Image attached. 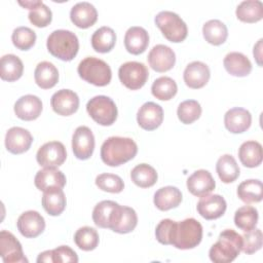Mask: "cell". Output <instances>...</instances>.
I'll list each match as a JSON object with an SVG mask.
<instances>
[{
	"label": "cell",
	"instance_id": "obj_1",
	"mask_svg": "<svg viewBox=\"0 0 263 263\" xmlns=\"http://www.w3.org/2000/svg\"><path fill=\"white\" fill-rule=\"evenodd\" d=\"M155 236L162 245H172L180 250H189L200 243L202 226L194 218H187L180 222L163 219L156 226Z\"/></svg>",
	"mask_w": 263,
	"mask_h": 263
},
{
	"label": "cell",
	"instance_id": "obj_2",
	"mask_svg": "<svg viewBox=\"0 0 263 263\" xmlns=\"http://www.w3.org/2000/svg\"><path fill=\"white\" fill-rule=\"evenodd\" d=\"M138 153V146L130 138L110 137L104 141L101 147L102 161L109 166H119Z\"/></svg>",
	"mask_w": 263,
	"mask_h": 263
},
{
	"label": "cell",
	"instance_id": "obj_3",
	"mask_svg": "<svg viewBox=\"0 0 263 263\" xmlns=\"http://www.w3.org/2000/svg\"><path fill=\"white\" fill-rule=\"evenodd\" d=\"M241 247V235L233 229H225L219 234L216 243L211 247L209 256L215 263H229L239 255Z\"/></svg>",
	"mask_w": 263,
	"mask_h": 263
},
{
	"label": "cell",
	"instance_id": "obj_4",
	"mask_svg": "<svg viewBox=\"0 0 263 263\" xmlns=\"http://www.w3.org/2000/svg\"><path fill=\"white\" fill-rule=\"evenodd\" d=\"M46 47L54 58L69 62L76 57L79 49V41L72 31L60 29L49 34Z\"/></svg>",
	"mask_w": 263,
	"mask_h": 263
},
{
	"label": "cell",
	"instance_id": "obj_5",
	"mask_svg": "<svg viewBox=\"0 0 263 263\" xmlns=\"http://www.w3.org/2000/svg\"><path fill=\"white\" fill-rule=\"evenodd\" d=\"M77 72L80 78L96 86H106L112 78L110 66L103 60L95 57H86L78 67Z\"/></svg>",
	"mask_w": 263,
	"mask_h": 263
},
{
	"label": "cell",
	"instance_id": "obj_6",
	"mask_svg": "<svg viewBox=\"0 0 263 263\" xmlns=\"http://www.w3.org/2000/svg\"><path fill=\"white\" fill-rule=\"evenodd\" d=\"M154 22L168 41L178 43L186 39L188 34L187 25L176 12L170 10L160 11L156 14Z\"/></svg>",
	"mask_w": 263,
	"mask_h": 263
},
{
	"label": "cell",
	"instance_id": "obj_7",
	"mask_svg": "<svg viewBox=\"0 0 263 263\" xmlns=\"http://www.w3.org/2000/svg\"><path fill=\"white\" fill-rule=\"evenodd\" d=\"M88 115L100 125H112L117 118V107L114 101L107 96H96L86 104Z\"/></svg>",
	"mask_w": 263,
	"mask_h": 263
},
{
	"label": "cell",
	"instance_id": "obj_8",
	"mask_svg": "<svg viewBox=\"0 0 263 263\" xmlns=\"http://www.w3.org/2000/svg\"><path fill=\"white\" fill-rule=\"evenodd\" d=\"M120 82L132 90L140 89L148 80L149 72L147 67L140 62H126L118 69Z\"/></svg>",
	"mask_w": 263,
	"mask_h": 263
},
{
	"label": "cell",
	"instance_id": "obj_9",
	"mask_svg": "<svg viewBox=\"0 0 263 263\" xmlns=\"http://www.w3.org/2000/svg\"><path fill=\"white\" fill-rule=\"evenodd\" d=\"M67 158V151L62 142L50 141L43 144L36 153V160L43 167H58Z\"/></svg>",
	"mask_w": 263,
	"mask_h": 263
},
{
	"label": "cell",
	"instance_id": "obj_10",
	"mask_svg": "<svg viewBox=\"0 0 263 263\" xmlns=\"http://www.w3.org/2000/svg\"><path fill=\"white\" fill-rule=\"evenodd\" d=\"M0 255L5 263L28 262L18 239L9 231L0 232Z\"/></svg>",
	"mask_w": 263,
	"mask_h": 263
},
{
	"label": "cell",
	"instance_id": "obj_11",
	"mask_svg": "<svg viewBox=\"0 0 263 263\" xmlns=\"http://www.w3.org/2000/svg\"><path fill=\"white\" fill-rule=\"evenodd\" d=\"M95 149V137L91 129L85 125L78 126L72 136V150L76 158L88 159Z\"/></svg>",
	"mask_w": 263,
	"mask_h": 263
},
{
	"label": "cell",
	"instance_id": "obj_12",
	"mask_svg": "<svg viewBox=\"0 0 263 263\" xmlns=\"http://www.w3.org/2000/svg\"><path fill=\"white\" fill-rule=\"evenodd\" d=\"M20 233L27 238H34L40 235L45 229V220L37 211L24 212L16 222Z\"/></svg>",
	"mask_w": 263,
	"mask_h": 263
},
{
	"label": "cell",
	"instance_id": "obj_13",
	"mask_svg": "<svg viewBox=\"0 0 263 263\" xmlns=\"http://www.w3.org/2000/svg\"><path fill=\"white\" fill-rule=\"evenodd\" d=\"M147 60L149 66L154 71L162 73L171 70L175 66L176 54L171 47L164 44H157L149 51Z\"/></svg>",
	"mask_w": 263,
	"mask_h": 263
},
{
	"label": "cell",
	"instance_id": "obj_14",
	"mask_svg": "<svg viewBox=\"0 0 263 263\" xmlns=\"http://www.w3.org/2000/svg\"><path fill=\"white\" fill-rule=\"evenodd\" d=\"M50 105L57 114L70 116L78 110L79 98L77 93L71 89H60L52 95Z\"/></svg>",
	"mask_w": 263,
	"mask_h": 263
},
{
	"label": "cell",
	"instance_id": "obj_15",
	"mask_svg": "<svg viewBox=\"0 0 263 263\" xmlns=\"http://www.w3.org/2000/svg\"><path fill=\"white\" fill-rule=\"evenodd\" d=\"M163 120L162 107L154 102H146L137 113L138 124L146 130H153L160 126Z\"/></svg>",
	"mask_w": 263,
	"mask_h": 263
},
{
	"label": "cell",
	"instance_id": "obj_16",
	"mask_svg": "<svg viewBox=\"0 0 263 263\" xmlns=\"http://www.w3.org/2000/svg\"><path fill=\"white\" fill-rule=\"evenodd\" d=\"M227 204L224 197L219 194H205L197 202L198 214L206 220H215L224 215Z\"/></svg>",
	"mask_w": 263,
	"mask_h": 263
},
{
	"label": "cell",
	"instance_id": "obj_17",
	"mask_svg": "<svg viewBox=\"0 0 263 263\" xmlns=\"http://www.w3.org/2000/svg\"><path fill=\"white\" fill-rule=\"evenodd\" d=\"M33 142L31 133L23 127L13 126L5 135V147L12 154H22L29 150Z\"/></svg>",
	"mask_w": 263,
	"mask_h": 263
},
{
	"label": "cell",
	"instance_id": "obj_18",
	"mask_svg": "<svg viewBox=\"0 0 263 263\" xmlns=\"http://www.w3.org/2000/svg\"><path fill=\"white\" fill-rule=\"evenodd\" d=\"M210 76V68L206 64L199 61H194L188 64L183 73L185 84L193 89L203 87L209 82Z\"/></svg>",
	"mask_w": 263,
	"mask_h": 263
},
{
	"label": "cell",
	"instance_id": "obj_19",
	"mask_svg": "<svg viewBox=\"0 0 263 263\" xmlns=\"http://www.w3.org/2000/svg\"><path fill=\"white\" fill-rule=\"evenodd\" d=\"M14 113L17 118L31 121L37 119L42 112V102L34 95H25L14 104Z\"/></svg>",
	"mask_w": 263,
	"mask_h": 263
},
{
	"label": "cell",
	"instance_id": "obj_20",
	"mask_svg": "<svg viewBox=\"0 0 263 263\" xmlns=\"http://www.w3.org/2000/svg\"><path fill=\"white\" fill-rule=\"evenodd\" d=\"M216 187L212 174L206 170L195 171L187 179V189L194 196H203L212 192Z\"/></svg>",
	"mask_w": 263,
	"mask_h": 263
},
{
	"label": "cell",
	"instance_id": "obj_21",
	"mask_svg": "<svg viewBox=\"0 0 263 263\" xmlns=\"http://www.w3.org/2000/svg\"><path fill=\"white\" fill-rule=\"evenodd\" d=\"M252 123V115L245 108L234 107L229 109L224 115L225 127L232 134L246 132Z\"/></svg>",
	"mask_w": 263,
	"mask_h": 263
},
{
	"label": "cell",
	"instance_id": "obj_22",
	"mask_svg": "<svg viewBox=\"0 0 263 263\" xmlns=\"http://www.w3.org/2000/svg\"><path fill=\"white\" fill-rule=\"evenodd\" d=\"M70 18L76 27L80 29H87L97 22L98 11L89 2H78L71 8Z\"/></svg>",
	"mask_w": 263,
	"mask_h": 263
},
{
	"label": "cell",
	"instance_id": "obj_23",
	"mask_svg": "<svg viewBox=\"0 0 263 263\" xmlns=\"http://www.w3.org/2000/svg\"><path fill=\"white\" fill-rule=\"evenodd\" d=\"M37 189L45 191L51 188L63 189L66 185V176L57 167H44L37 172L34 178Z\"/></svg>",
	"mask_w": 263,
	"mask_h": 263
},
{
	"label": "cell",
	"instance_id": "obj_24",
	"mask_svg": "<svg viewBox=\"0 0 263 263\" xmlns=\"http://www.w3.org/2000/svg\"><path fill=\"white\" fill-rule=\"evenodd\" d=\"M149 44L148 32L139 26H134L127 29L124 35L125 49L132 54L143 53Z\"/></svg>",
	"mask_w": 263,
	"mask_h": 263
},
{
	"label": "cell",
	"instance_id": "obj_25",
	"mask_svg": "<svg viewBox=\"0 0 263 263\" xmlns=\"http://www.w3.org/2000/svg\"><path fill=\"white\" fill-rule=\"evenodd\" d=\"M223 65L230 75L236 77H246L252 71V63L249 58L237 51L227 53L223 60Z\"/></svg>",
	"mask_w": 263,
	"mask_h": 263
},
{
	"label": "cell",
	"instance_id": "obj_26",
	"mask_svg": "<svg viewBox=\"0 0 263 263\" xmlns=\"http://www.w3.org/2000/svg\"><path fill=\"white\" fill-rule=\"evenodd\" d=\"M182 201V192L175 186H165L159 188L154 193L153 202L160 211H168L177 208Z\"/></svg>",
	"mask_w": 263,
	"mask_h": 263
},
{
	"label": "cell",
	"instance_id": "obj_27",
	"mask_svg": "<svg viewBox=\"0 0 263 263\" xmlns=\"http://www.w3.org/2000/svg\"><path fill=\"white\" fill-rule=\"evenodd\" d=\"M34 79L39 87L49 89L58 83L59 71L52 63L43 61L36 66L34 71Z\"/></svg>",
	"mask_w": 263,
	"mask_h": 263
},
{
	"label": "cell",
	"instance_id": "obj_28",
	"mask_svg": "<svg viewBox=\"0 0 263 263\" xmlns=\"http://www.w3.org/2000/svg\"><path fill=\"white\" fill-rule=\"evenodd\" d=\"M66 196L61 188H51L43 191L42 206L50 216L61 215L66 208Z\"/></svg>",
	"mask_w": 263,
	"mask_h": 263
},
{
	"label": "cell",
	"instance_id": "obj_29",
	"mask_svg": "<svg viewBox=\"0 0 263 263\" xmlns=\"http://www.w3.org/2000/svg\"><path fill=\"white\" fill-rule=\"evenodd\" d=\"M24 72L22 60L15 54H5L0 61V77L2 80L12 82L20 79Z\"/></svg>",
	"mask_w": 263,
	"mask_h": 263
},
{
	"label": "cell",
	"instance_id": "obj_30",
	"mask_svg": "<svg viewBox=\"0 0 263 263\" xmlns=\"http://www.w3.org/2000/svg\"><path fill=\"white\" fill-rule=\"evenodd\" d=\"M238 157L242 165L256 167L262 162V146L257 141H246L238 149Z\"/></svg>",
	"mask_w": 263,
	"mask_h": 263
},
{
	"label": "cell",
	"instance_id": "obj_31",
	"mask_svg": "<svg viewBox=\"0 0 263 263\" xmlns=\"http://www.w3.org/2000/svg\"><path fill=\"white\" fill-rule=\"evenodd\" d=\"M91 46L100 53H106L112 50L116 42V34L110 27L104 26L96 30L91 36Z\"/></svg>",
	"mask_w": 263,
	"mask_h": 263
},
{
	"label": "cell",
	"instance_id": "obj_32",
	"mask_svg": "<svg viewBox=\"0 0 263 263\" xmlns=\"http://www.w3.org/2000/svg\"><path fill=\"white\" fill-rule=\"evenodd\" d=\"M216 171L223 183H232L239 177V167L235 158L230 154H224L217 160Z\"/></svg>",
	"mask_w": 263,
	"mask_h": 263
},
{
	"label": "cell",
	"instance_id": "obj_33",
	"mask_svg": "<svg viewBox=\"0 0 263 263\" xmlns=\"http://www.w3.org/2000/svg\"><path fill=\"white\" fill-rule=\"evenodd\" d=\"M237 18L245 23H256L263 17V3L259 0H246L235 10Z\"/></svg>",
	"mask_w": 263,
	"mask_h": 263
},
{
	"label": "cell",
	"instance_id": "obj_34",
	"mask_svg": "<svg viewBox=\"0 0 263 263\" xmlns=\"http://www.w3.org/2000/svg\"><path fill=\"white\" fill-rule=\"evenodd\" d=\"M237 196L246 203L259 202L263 198V185L258 179H250L241 182L237 187Z\"/></svg>",
	"mask_w": 263,
	"mask_h": 263
},
{
	"label": "cell",
	"instance_id": "obj_35",
	"mask_svg": "<svg viewBox=\"0 0 263 263\" xmlns=\"http://www.w3.org/2000/svg\"><path fill=\"white\" fill-rule=\"evenodd\" d=\"M203 38L213 45L223 44L228 37L226 25L219 20H210L202 27Z\"/></svg>",
	"mask_w": 263,
	"mask_h": 263
},
{
	"label": "cell",
	"instance_id": "obj_36",
	"mask_svg": "<svg viewBox=\"0 0 263 263\" xmlns=\"http://www.w3.org/2000/svg\"><path fill=\"white\" fill-rule=\"evenodd\" d=\"M130 178L137 186L148 188L156 183L158 175L153 166L147 163H140L132 170Z\"/></svg>",
	"mask_w": 263,
	"mask_h": 263
},
{
	"label": "cell",
	"instance_id": "obj_37",
	"mask_svg": "<svg viewBox=\"0 0 263 263\" xmlns=\"http://www.w3.org/2000/svg\"><path fill=\"white\" fill-rule=\"evenodd\" d=\"M117 202L113 200H102L96 204L92 211L93 223L100 228H109Z\"/></svg>",
	"mask_w": 263,
	"mask_h": 263
},
{
	"label": "cell",
	"instance_id": "obj_38",
	"mask_svg": "<svg viewBox=\"0 0 263 263\" xmlns=\"http://www.w3.org/2000/svg\"><path fill=\"white\" fill-rule=\"evenodd\" d=\"M178 90L176 81L168 76H161L154 80L151 86L152 95L160 101H168L173 99Z\"/></svg>",
	"mask_w": 263,
	"mask_h": 263
},
{
	"label": "cell",
	"instance_id": "obj_39",
	"mask_svg": "<svg viewBox=\"0 0 263 263\" xmlns=\"http://www.w3.org/2000/svg\"><path fill=\"white\" fill-rule=\"evenodd\" d=\"M258 211L254 206L243 205L236 210L234 214V224L242 231L254 229L258 223Z\"/></svg>",
	"mask_w": 263,
	"mask_h": 263
},
{
	"label": "cell",
	"instance_id": "obj_40",
	"mask_svg": "<svg viewBox=\"0 0 263 263\" xmlns=\"http://www.w3.org/2000/svg\"><path fill=\"white\" fill-rule=\"evenodd\" d=\"M98 231L89 226L80 227L74 234V241L76 246L82 251H92L99 245Z\"/></svg>",
	"mask_w": 263,
	"mask_h": 263
},
{
	"label": "cell",
	"instance_id": "obj_41",
	"mask_svg": "<svg viewBox=\"0 0 263 263\" xmlns=\"http://www.w3.org/2000/svg\"><path fill=\"white\" fill-rule=\"evenodd\" d=\"M177 115L182 123L190 124L200 117V104L195 100H186L178 106Z\"/></svg>",
	"mask_w": 263,
	"mask_h": 263
},
{
	"label": "cell",
	"instance_id": "obj_42",
	"mask_svg": "<svg viewBox=\"0 0 263 263\" xmlns=\"http://www.w3.org/2000/svg\"><path fill=\"white\" fill-rule=\"evenodd\" d=\"M13 45L20 50H29L34 46L36 41V33L29 27H17L11 35Z\"/></svg>",
	"mask_w": 263,
	"mask_h": 263
},
{
	"label": "cell",
	"instance_id": "obj_43",
	"mask_svg": "<svg viewBox=\"0 0 263 263\" xmlns=\"http://www.w3.org/2000/svg\"><path fill=\"white\" fill-rule=\"evenodd\" d=\"M96 185L99 189L110 193H119L124 188L122 179L117 175L109 173H103L97 176Z\"/></svg>",
	"mask_w": 263,
	"mask_h": 263
},
{
	"label": "cell",
	"instance_id": "obj_44",
	"mask_svg": "<svg viewBox=\"0 0 263 263\" xmlns=\"http://www.w3.org/2000/svg\"><path fill=\"white\" fill-rule=\"evenodd\" d=\"M28 17H29V21L34 26L38 28H44L51 23L52 12L47 5H45L42 1H40L36 7L30 10Z\"/></svg>",
	"mask_w": 263,
	"mask_h": 263
},
{
	"label": "cell",
	"instance_id": "obj_45",
	"mask_svg": "<svg viewBox=\"0 0 263 263\" xmlns=\"http://www.w3.org/2000/svg\"><path fill=\"white\" fill-rule=\"evenodd\" d=\"M262 231L259 228H254L250 231H246L242 238L241 251L247 255H252L262 248Z\"/></svg>",
	"mask_w": 263,
	"mask_h": 263
},
{
	"label": "cell",
	"instance_id": "obj_46",
	"mask_svg": "<svg viewBox=\"0 0 263 263\" xmlns=\"http://www.w3.org/2000/svg\"><path fill=\"white\" fill-rule=\"evenodd\" d=\"M137 224H138V216L136 211L129 206L123 205L121 218L113 231L120 234L129 233L136 228Z\"/></svg>",
	"mask_w": 263,
	"mask_h": 263
},
{
	"label": "cell",
	"instance_id": "obj_47",
	"mask_svg": "<svg viewBox=\"0 0 263 263\" xmlns=\"http://www.w3.org/2000/svg\"><path fill=\"white\" fill-rule=\"evenodd\" d=\"M53 263H67V262H78V256L70 247L60 246L52 250Z\"/></svg>",
	"mask_w": 263,
	"mask_h": 263
},
{
	"label": "cell",
	"instance_id": "obj_48",
	"mask_svg": "<svg viewBox=\"0 0 263 263\" xmlns=\"http://www.w3.org/2000/svg\"><path fill=\"white\" fill-rule=\"evenodd\" d=\"M262 39H259L258 42L255 44L254 46V50H253V54H254V58L256 59L257 61V64L261 67L262 66V63H261V58H262Z\"/></svg>",
	"mask_w": 263,
	"mask_h": 263
},
{
	"label": "cell",
	"instance_id": "obj_49",
	"mask_svg": "<svg viewBox=\"0 0 263 263\" xmlns=\"http://www.w3.org/2000/svg\"><path fill=\"white\" fill-rule=\"evenodd\" d=\"M37 262L38 263H41V262L53 263V260H52V250H48V251H44V252L40 253L38 258H37Z\"/></svg>",
	"mask_w": 263,
	"mask_h": 263
},
{
	"label": "cell",
	"instance_id": "obj_50",
	"mask_svg": "<svg viewBox=\"0 0 263 263\" xmlns=\"http://www.w3.org/2000/svg\"><path fill=\"white\" fill-rule=\"evenodd\" d=\"M40 1H37V0H34V1H18V4L22 5L23 7L25 8H28L30 10H32L34 7H36L38 4H39Z\"/></svg>",
	"mask_w": 263,
	"mask_h": 263
}]
</instances>
